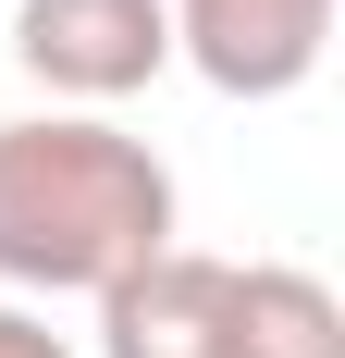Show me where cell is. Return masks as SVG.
Listing matches in <instances>:
<instances>
[{
  "label": "cell",
  "instance_id": "cell-1",
  "mask_svg": "<svg viewBox=\"0 0 345 358\" xmlns=\"http://www.w3.org/2000/svg\"><path fill=\"white\" fill-rule=\"evenodd\" d=\"M161 248H172V173L148 136H124L99 111L0 124V285L99 296Z\"/></svg>",
  "mask_w": 345,
  "mask_h": 358
},
{
  "label": "cell",
  "instance_id": "cell-2",
  "mask_svg": "<svg viewBox=\"0 0 345 358\" xmlns=\"http://www.w3.org/2000/svg\"><path fill=\"white\" fill-rule=\"evenodd\" d=\"M13 62L50 99L99 111V99H136L172 62V13L161 0H13Z\"/></svg>",
  "mask_w": 345,
  "mask_h": 358
},
{
  "label": "cell",
  "instance_id": "cell-3",
  "mask_svg": "<svg viewBox=\"0 0 345 358\" xmlns=\"http://www.w3.org/2000/svg\"><path fill=\"white\" fill-rule=\"evenodd\" d=\"M172 62H198L222 99H296L333 50V0H161Z\"/></svg>",
  "mask_w": 345,
  "mask_h": 358
},
{
  "label": "cell",
  "instance_id": "cell-4",
  "mask_svg": "<svg viewBox=\"0 0 345 358\" xmlns=\"http://www.w3.org/2000/svg\"><path fill=\"white\" fill-rule=\"evenodd\" d=\"M99 358H235V259L161 248L99 285Z\"/></svg>",
  "mask_w": 345,
  "mask_h": 358
},
{
  "label": "cell",
  "instance_id": "cell-5",
  "mask_svg": "<svg viewBox=\"0 0 345 358\" xmlns=\"http://www.w3.org/2000/svg\"><path fill=\"white\" fill-rule=\"evenodd\" d=\"M235 358H345V296L296 259H235Z\"/></svg>",
  "mask_w": 345,
  "mask_h": 358
},
{
  "label": "cell",
  "instance_id": "cell-6",
  "mask_svg": "<svg viewBox=\"0 0 345 358\" xmlns=\"http://www.w3.org/2000/svg\"><path fill=\"white\" fill-rule=\"evenodd\" d=\"M0 358H74V346L37 322V309H13V296H0Z\"/></svg>",
  "mask_w": 345,
  "mask_h": 358
}]
</instances>
